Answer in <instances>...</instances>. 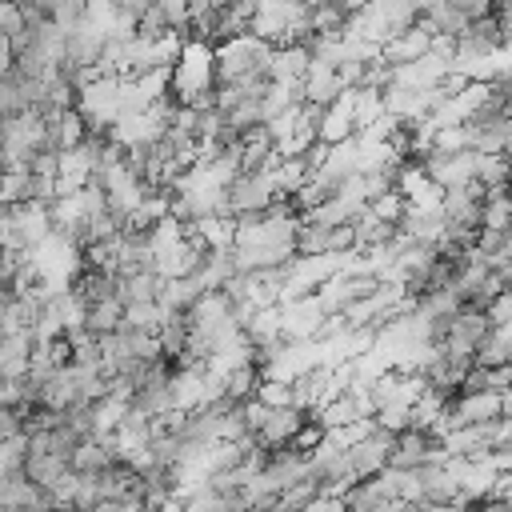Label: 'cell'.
<instances>
[{
    "label": "cell",
    "mask_w": 512,
    "mask_h": 512,
    "mask_svg": "<svg viewBox=\"0 0 512 512\" xmlns=\"http://www.w3.org/2000/svg\"><path fill=\"white\" fill-rule=\"evenodd\" d=\"M484 312H488L492 328H500V324H512V288H508V292H500V296H496V300H492Z\"/></svg>",
    "instance_id": "obj_27"
},
{
    "label": "cell",
    "mask_w": 512,
    "mask_h": 512,
    "mask_svg": "<svg viewBox=\"0 0 512 512\" xmlns=\"http://www.w3.org/2000/svg\"><path fill=\"white\" fill-rule=\"evenodd\" d=\"M272 180H276L280 200H292V196L312 180V168L304 164V156H284V160L272 168Z\"/></svg>",
    "instance_id": "obj_13"
},
{
    "label": "cell",
    "mask_w": 512,
    "mask_h": 512,
    "mask_svg": "<svg viewBox=\"0 0 512 512\" xmlns=\"http://www.w3.org/2000/svg\"><path fill=\"white\" fill-rule=\"evenodd\" d=\"M504 372H508V380H512V360H508V364H504Z\"/></svg>",
    "instance_id": "obj_28"
},
{
    "label": "cell",
    "mask_w": 512,
    "mask_h": 512,
    "mask_svg": "<svg viewBox=\"0 0 512 512\" xmlns=\"http://www.w3.org/2000/svg\"><path fill=\"white\" fill-rule=\"evenodd\" d=\"M512 360V324H500L484 336V344L476 348V364L484 368H504Z\"/></svg>",
    "instance_id": "obj_15"
},
{
    "label": "cell",
    "mask_w": 512,
    "mask_h": 512,
    "mask_svg": "<svg viewBox=\"0 0 512 512\" xmlns=\"http://www.w3.org/2000/svg\"><path fill=\"white\" fill-rule=\"evenodd\" d=\"M200 228V236H204V244L212 248V252H224V248H236V216H208V220H200L196 224Z\"/></svg>",
    "instance_id": "obj_20"
},
{
    "label": "cell",
    "mask_w": 512,
    "mask_h": 512,
    "mask_svg": "<svg viewBox=\"0 0 512 512\" xmlns=\"http://www.w3.org/2000/svg\"><path fill=\"white\" fill-rule=\"evenodd\" d=\"M368 208H372V212H376L380 220H388V224H396V228H400V220L408 216V200H404L400 192H384V196H380V200H372Z\"/></svg>",
    "instance_id": "obj_25"
},
{
    "label": "cell",
    "mask_w": 512,
    "mask_h": 512,
    "mask_svg": "<svg viewBox=\"0 0 512 512\" xmlns=\"http://www.w3.org/2000/svg\"><path fill=\"white\" fill-rule=\"evenodd\" d=\"M312 424V412H304V408H272V416H268V424L260 428V444L264 448H292V440L304 432Z\"/></svg>",
    "instance_id": "obj_6"
},
{
    "label": "cell",
    "mask_w": 512,
    "mask_h": 512,
    "mask_svg": "<svg viewBox=\"0 0 512 512\" xmlns=\"http://www.w3.org/2000/svg\"><path fill=\"white\" fill-rule=\"evenodd\" d=\"M312 68V52L292 44V48H276L272 56V80H304Z\"/></svg>",
    "instance_id": "obj_16"
},
{
    "label": "cell",
    "mask_w": 512,
    "mask_h": 512,
    "mask_svg": "<svg viewBox=\"0 0 512 512\" xmlns=\"http://www.w3.org/2000/svg\"><path fill=\"white\" fill-rule=\"evenodd\" d=\"M280 312H284V336L288 340H316L320 336V324L328 320L320 296L288 300V304H280Z\"/></svg>",
    "instance_id": "obj_5"
},
{
    "label": "cell",
    "mask_w": 512,
    "mask_h": 512,
    "mask_svg": "<svg viewBox=\"0 0 512 512\" xmlns=\"http://www.w3.org/2000/svg\"><path fill=\"white\" fill-rule=\"evenodd\" d=\"M256 400H264L268 408H296V392H292L288 380H264Z\"/></svg>",
    "instance_id": "obj_24"
},
{
    "label": "cell",
    "mask_w": 512,
    "mask_h": 512,
    "mask_svg": "<svg viewBox=\"0 0 512 512\" xmlns=\"http://www.w3.org/2000/svg\"><path fill=\"white\" fill-rule=\"evenodd\" d=\"M84 328H88L96 340H104V336L120 332V328H124V300H120V296H112V300H104V304H92V308H88Z\"/></svg>",
    "instance_id": "obj_14"
},
{
    "label": "cell",
    "mask_w": 512,
    "mask_h": 512,
    "mask_svg": "<svg viewBox=\"0 0 512 512\" xmlns=\"http://www.w3.org/2000/svg\"><path fill=\"white\" fill-rule=\"evenodd\" d=\"M28 32V12L20 0H0V36L4 40H16Z\"/></svg>",
    "instance_id": "obj_23"
},
{
    "label": "cell",
    "mask_w": 512,
    "mask_h": 512,
    "mask_svg": "<svg viewBox=\"0 0 512 512\" xmlns=\"http://www.w3.org/2000/svg\"><path fill=\"white\" fill-rule=\"evenodd\" d=\"M484 228L512 232V188H492V192H484Z\"/></svg>",
    "instance_id": "obj_19"
},
{
    "label": "cell",
    "mask_w": 512,
    "mask_h": 512,
    "mask_svg": "<svg viewBox=\"0 0 512 512\" xmlns=\"http://www.w3.org/2000/svg\"><path fill=\"white\" fill-rule=\"evenodd\" d=\"M280 200V192H276V180H272V172L264 168V172H240L228 188H224V212L228 216H260V212H268L272 204Z\"/></svg>",
    "instance_id": "obj_2"
},
{
    "label": "cell",
    "mask_w": 512,
    "mask_h": 512,
    "mask_svg": "<svg viewBox=\"0 0 512 512\" xmlns=\"http://www.w3.org/2000/svg\"><path fill=\"white\" fill-rule=\"evenodd\" d=\"M344 92H348V84H344L340 68H336V64H324V60H312V68H308V76H304V96H308V104L328 108V104H336Z\"/></svg>",
    "instance_id": "obj_8"
},
{
    "label": "cell",
    "mask_w": 512,
    "mask_h": 512,
    "mask_svg": "<svg viewBox=\"0 0 512 512\" xmlns=\"http://www.w3.org/2000/svg\"><path fill=\"white\" fill-rule=\"evenodd\" d=\"M488 332H492V320H488V312H480V308H464V312L452 320V332H448L444 348H448L452 356L476 360V348L484 344V336H488Z\"/></svg>",
    "instance_id": "obj_4"
},
{
    "label": "cell",
    "mask_w": 512,
    "mask_h": 512,
    "mask_svg": "<svg viewBox=\"0 0 512 512\" xmlns=\"http://www.w3.org/2000/svg\"><path fill=\"white\" fill-rule=\"evenodd\" d=\"M112 440H116V452H120V460L128 464L132 456H140L144 448H152V440H156V428H152V416H144V412H136V408H128V416L120 420V428L112 432Z\"/></svg>",
    "instance_id": "obj_7"
},
{
    "label": "cell",
    "mask_w": 512,
    "mask_h": 512,
    "mask_svg": "<svg viewBox=\"0 0 512 512\" xmlns=\"http://www.w3.org/2000/svg\"><path fill=\"white\" fill-rule=\"evenodd\" d=\"M204 292H208V288H204L200 276H180V280H168V284H164L160 304H164L168 312H192V304H196Z\"/></svg>",
    "instance_id": "obj_12"
},
{
    "label": "cell",
    "mask_w": 512,
    "mask_h": 512,
    "mask_svg": "<svg viewBox=\"0 0 512 512\" xmlns=\"http://www.w3.org/2000/svg\"><path fill=\"white\" fill-rule=\"evenodd\" d=\"M400 228L396 224H388V220H380L372 208H364L360 216H356V236H360V252H372V248H380V244H388L392 236H396Z\"/></svg>",
    "instance_id": "obj_17"
},
{
    "label": "cell",
    "mask_w": 512,
    "mask_h": 512,
    "mask_svg": "<svg viewBox=\"0 0 512 512\" xmlns=\"http://www.w3.org/2000/svg\"><path fill=\"white\" fill-rule=\"evenodd\" d=\"M392 452H396V432H388L372 420V432L360 436L356 444H348V468L356 480H372L392 464Z\"/></svg>",
    "instance_id": "obj_3"
},
{
    "label": "cell",
    "mask_w": 512,
    "mask_h": 512,
    "mask_svg": "<svg viewBox=\"0 0 512 512\" xmlns=\"http://www.w3.org/2000/svg\"><path fill=\"white\" fill-rule=\"evenodd\" d=\"M164 284L168 280L160 272H132V276H120L116 296L124 300V308H132V304H160Z\"/></svg>",
    "instance_id": "obj_10"
},
{
    "label": "cell",
    "mask_w": 512,
    "mask_h": 512,
    "mask_svg": "<svg viewBox=\"0 0 512 512\" xmlns=\"http://www.w3.org/2000/svg\"><path fill=\"white\" fill-rule=\"evenodd\" d=\"M476 184H480L484 192H492V188H512V160H508L504 152L480 156V164H476Z\"/></svg>",
    "instance_id": "obj_18"
},
{
    "label": "cell",
    "mask_w": 512,
    "mask_h": 512,
    "mask_svg": "<svg viewBox=\"0 0 512 512\" xmlns=\"http://www.w3.org/2000/svg\"><path fill=\"white\" fill-rule=\"evenodd\" d=\"M164 320H168L164 304H132V308H124V328H136V332H160Z\"/></svg>",
    "instance_id": "obj_22"
},
{
    "label": "cell",
    "mask_w": 512,
    "mask_h": 512,
    "mask_svg": "<svg viewBox=\"0 0 512 512\" xmlns=\"http://www.w3.org/2000/svg\"><path fill=\"white\" fill-rule=\"evenodd\" d=\"M24 472H28V480H36L40 488L56 492V488H60V480L72 472V460H64V456H48V452H28Z\"/></svg>",
    "instance_id": "obj_11"
},
{
    "label": "cell",
    "mask_w": 512,
    "mask_h": 512,
    "mask_svg": "<svg viewBox=\"0 0 512 512\" xmlns=\"http://www.w3.org/2000/svg\"><path fill=\"white\" fill-rule=\"evenodd\" d=\"M328 240H332V228L312 224V220L300 216V228H296V256H328Z\"/></svg>",
    "instance_id": "obj_21"
},
{
    "label": "cell",
    "mask_w": 512,
    "mask_h": 512,
    "mask_svg": "<svg viewBox=\"0 0 512 512\" xmlns=\"http://www.w3.org/2000/svg\"><path fill=\"white\" fill-rule=\"evenodd\" d=\"M272 56L276 48L260 36H236L216 48V88L240 84V80H272Z\"/></svg>",
    "instance_id": "obj_1"
},
{
    "label": "cell",
    "mask_w": 512,
    "mask_h": 512,
    "mask_svg": "<svg viewBox=\"0 0 512 512\" xmlns=\"http://www.w3.org/2000/svg\"><path fill=\"white\" fill-rule=\"evenodd\" d=\"M428 52H432V32H428L424 24H416L412 32L388 40V44L380 48V60L392 64V68H400V64H416V60H424Z\"/></svg>",
    "instance_id": "obj_9"
},
{
    "label": "cell",
    "mask_w": 512,
    "mask_h": 512,
    "mask_svg": "<svg viewBox=\"0 0 512 512\" xmlns=\"http://www.w3.org/2000/svg\"><path fill=\"white\" fill-rule=\"evenodd\" d=\"M0 452H4V472L24 468V464H28V432H24V436H4Z\"/></svg>",
    "instance_id": "obj_26"
}]
</instances>
